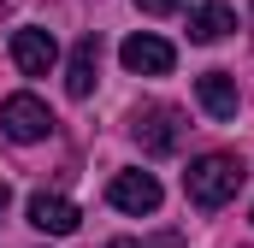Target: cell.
<instances>
[{
  "instance_id": "6da1fadb",
  "label": "cell",
  "mask_w": 254,
  "mask_h": 248,
  "mask_svg": "<svg viewBox=\"0 0 254 248\" xmlns=\"http://www.w3.org/2000/svg\"><path fill=\"white\" fill-rule=\"evenodd\" d=\"M243 160L237 154H201V160H190V172H184V195H190L201 213H213V207H225L237 189H243Z\"/></svg>"
},
{
  "instance_id": "7a4b0ae2",
  "label": "cell",
  "mask_w": 254,
  "mask_h": 248,
  "mask_svg": "<svg viewBox=\"0 0 254 248\" xmlns=\"http://www.w3.org/2000/svg\"><path fill=\"white\" fill-rule=\"evenodd\" d=\"M0 130H6L12 142H48L54 113H48V101H36V95H6V101H0Z\"/></svg>"
},
{
  "instance_id": "3957f363",
  "label": "cell",
  "mask_w": 254,
  "mask_h": 248,
  "mask_svg": "<svg viewBox=\"0 0 254 248\" xmlns=\"http://www.w3.org/2000/svg\"><path fill=\"white\" fill-rule=\"evenodd\" d=\"M130 136L142 142V154H172L184 142V113L178 107H142L130 119Z\"/></svg>"
},
{
  "instance_id": "277c9868",
  "label": "cell",
  "mask_w": 254,
  "mask_h": 248,
  "mask_svg": "<svg viewBox=\"0 0 254 248\" xmlns=\"http://www.w3.org/2000/svg\"><path fill=\"white\" fill-rule=\"evenodd\" d=\"M107 201H113L119 213L148 219V213H160V178H154V172H119V178L107 184Z\"/></svg>"
},
{
  "instance_id": "5b68a950",
  "label": "cell",
  "mask_w": 254,
  "mask_h": 248,
  "mask_svg": "<svg viewBox=\"0 0 254 248\" xmlns=\"http://www.w3.org/2000/svg\"><path fill=\"white\" fill-rule=\"evenodd\" d=\"M119 60H125V71H136V77H166L178 54H172V42H166V36H148V30H136V36H125Z\"/></svg>"
},
{
  "instance_id": "8992f818",
  "label": "cell",
  "mask_w": 254,
  "mask_h": 248,
  "mask_svg": "<svg viewBox=\"0 0 254 248\" xmlns=\"http://www.w3.org/2000/svg\"><path fill=\"white\" fill-rule=\"evenodd\" d=\"M54 60H60V42H54L48 30H36V24L12 30V65H18L24 77H48Z\"/></svg>"
},
{
  "instance_id": "52a82bcc",
  "label": "cell",
  "mask_w": 254,
  "mask_h": 248,
  "mask_svg": "<svg viewBox=\"0 0 254 248\" xmlns=\"http://www.w3.org/2000/svg\"><path fill=\"white\" fill-rule=\"evenodd\" d=\"M77 219H83V213H77V201L48 195V189H42V195H30V225H36V231H48V237H71V231H77Z\"/></svg>"
},
{
  "instance_id": "ba28073f",
  "label": "cell",
  "mask_w": 254,
  "mask_h": 248,
  "mask_svg": "<svg viewBox=\"0 0 254 248\" xmlns=\"http://www.w3.org/2000/svg\"><path fill=\"white\" fill-rule=\"evenodd\" d=\"M95 77H101V42L83 36V42L71 48V65H65V89H71V101H89V95H95Z\"/></svg>"
},
{
  "instance_id": "9c48e42d",
  "label": "cell",
  "mask_w": 254,
  "mask_h": 248,
  "mask_svg": "<svg viewBox=\"0 0 254 248\" xmlns=\"http://www.w3.org/2000/svg\"><path fill=\"white\" fill-rule=\"evenodd\" d=\"M195 101H201L207 119H237V77H231V71H207V77H195Z\"/></svg>"
},
{
  "instance_id": "30bf717a",
  "label": "cell",
  "mask_w": 254,
  "mask_h": 248,
  "mask_svg": "<svg viewBox=\"0 0 254 248\" xmlns=\"http://www.w3.org/2000/svg\"><path fill=\"white\" fill-rule=\"evenodd\" d=\"M231 30H237V12L219 6V0H207V6H195V12H190V42H201V48L219 42V36H231Z\"/></svg>"
},
{
  "instance_id": "8fae6325",
  "label": "cell",
  "mask_w": 254,
  "mask_h": 248,
  "mask_svg": "<svg viewBox=\"0 0 254 248\" xmlns=\"http://www.w3.org/2000/svg\"><path fill=\"white\" fill-rule=\"evenodd\" d=\"M107 248H178V231H160V237H148V243H136V237H113Z\"/></svg>"
},
{
  "instance_id": "7c38bea8",
  "label": "cell",
  "mask_w": 254,
  "mask_h": 248,
  "mask_svg": "<svg viewBox=\"0 0 254 248\" xmlns=\"http://www.w3.org/2000/svg\"><path fill=\"white\" fill-rule=\"evenodd\" d=\"M136 6H142V12H154V18H160V12H178V6H184V0H136Z\"/></svg>"
},
{
  "instance_id": "4fadbf2b",
  "label": "cell",
  "mask_w": 254,
  "mask_h": 248,
  "mask_svg": "<svg viewBox=\"0 0 254 248\" xmlns=\"http://www.w3.org/2000/svg\"><path fill=\"white\" fill-rule=\"evenodd\" d=\"M6 207H12V189H6V184H0V219H6Z\"/></svg>"
}]
</instances>
